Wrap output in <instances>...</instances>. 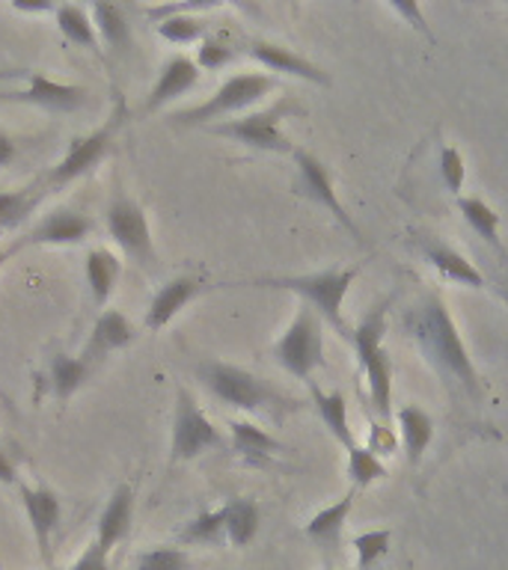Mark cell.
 I'll use <instances>...</instances> for the list:
<instances>
[{"instance_id": "cell-1", "label": "cell", "mask_w": 508, "mask_h": 570, "mask_svg": "<svg viewBox=\"0 0 508 570\" xmlns=\"http://www.w3.org/2000/svg\"><path fill=\"white\" fill-rule=\"evenodd\" d=\"M404 327L413 333L422 356H426L440 377H446V383H455L472 401L481 399V377L476 372V365H472L470 351L461 342V333L455 327L452 315L446 309L440 294L428 292L404 315Z\"/></svg>"}, {"instance_id": "cell-2", "label": "cell", "mask_w": 508, "mask_h": 570, "mask_svg": "<svg viewBox=\"0 0 508 570\" xmlns=\"http://www.w3.org/2000/svg\"><path fill=\"white\" fill-rule=\"evenodd\" d=\"M196 377L214 399L226 407L244 410V413H265V416L283 419L294 407V401L262 381L258 374L241 368V365L223 363V360H203L196 363Z\"/></svg>"}, {"instance_id": "cell-3", "label": "cell", "mask_w": 508, "mask_h": 570, "mask_svg": "<svg viewBox=\"0 0 508 570\" xmlns=\"http://www.w3.org/2000/svg\"><path fill=\"white\" fill-rule=\"evenodd\" d=\"M356 267H330V271H315V274H297V276H256L250 283L253 288H283V292L301 294L303 303L310 306L321 321H328L330 327L336 330L339 336L351 342L354 330L348 327L345 315H342V301L351 292L356 279Z\"/></svg>"}, {"instance_id": "cell-4", "label": "cell", "mask_w": 508, "mask_h": 570, "mask_svg": "<svg viewBox=\"0 0 508 570\" xmlns=\"http://www.w3.org/2000/svg\"><path fill=\"white\" fill-rule=\"evenodd\" d=\"M387 306H390V301L374 303L372 309L356 321L354 336H351V345L356 347L360 368H363L365 381H369L372 404L383 419H390V404H392V365H390V354H387V347H383V333H387Z\"/></svg>"}, {"instance_id": "cell-5", "label": "cell", "mask_w": 508, "mask_h": 570, "mask_svg": "<svg viewBox=\"0 0 508 570\" xmlns=\"http://www.w3.org/2000/svg\"><path fill=\"white\" fill-rule=\"evenodd\" d=\"M276 89V78L271 75H262V71H244V75H232L226 83L217 87L214 96H208L203 105L187 107V110H178V114L169 116L173 125H208L212 128L214 119H223V116L238 114V110H247L256 101H262L265 96H271Z\"/></svg>"}, {"instance_id": "cell-6", "label": "cell", "mask_w": 508, "mask_h": 570, "mask_svg": "<svg viewBox=\"0 0 508 570\" xmlns=\"http://www.w3.org/2000/svg\"><path fill=\"white\" fill-rule=\"evenodd\" d=\"M123 122L125 110L119 107V110H114V114L107 116L105 125H98L96 131L84 134V137H75V140L69 142L66 155H62V158L45 173L42 181H39V185L45 187V194H48V190H60V187L78 181L80 176H87L89 169H96L98 164L107 158V151L114 149L116 134H119Z\"/></svg>"}, {"instance_id": "cell-7", "label": "cell", "mask_w": 508, "mask_h": 570, "mask_svg": "<svg viewBox=\"0 0 508 570\" xmlns=\"http://www.w3.org/2000/svg\"><path fill=\"white\" fill-rule=\"evenodd\" d=\"M303 107L294 98H280L276 105L256 110V114L241 116V119H226V122L212 125L208 131L217 137H229V140L250 146L258 151H276V155H292V140L283 134V119L292 114H301Z\"/></svg>"}, {"instance_id": "cell-8", "label": "cell", "mask_w": 508, "mask_h": 570, "mask_svg": "<svg viewBox=\"0 0 508 570\" xmlns=\"http://www.w3.org/2000/svg\"><path fill=\"white\" fill-rule=\"evenodd\" d=\"M271 356L280 368H285L303 383H312V372L324 365V330H321V318L306 303L294 315L292 324L285 327L283 336L276 338Z\"/></svg>"}, {"instance_id": "cell-9", "label": "cell", "mask_w": 508, "mask_h": 570, "mask_svg": "<svg viewBox=\"0 0 508 570\" xmlns=\"http://www.w3.org/2000/svg\"><path fill=\"white\" fill-rule=\"evenodd\" d=\"M226 440L214 422L196 404L194 392L176 386V407H173V434H169V463L194 461L199 454L223 449Z\"/></svg>"}, {"instance_id": "cell-10", "label": "cell", "mask_w": 508, "mask_h": 570, "mask_svg": "<svg viewBox=\"0 0 508 570\" xmlns=\"http://www.w3.org/2000/svg\"><path fill=\"white\" fill-rule=\"evenodd\" d=\"M105 223L110 238L116 240V247L123 249L134 265L149 271V274L158 271V253H155V240H152L149 217H146V212H143V205L137 199L116 194L107 203Z\"/></svg>"}, {"instance_id": "cell-11", "label": "cell", "mask_w": 508, "mask_h": 570, "mask_svg": "<svg viewBox=\"0 0 508 570\" xmlns=\"http://www.w3.org/2000/svg\"><path fill=\"white\" fill-rule=\"evenodd\" d=\"M294 169H297V176H294V194L306 196L310 203H315L319 208L333 214V220L342 223V229H348L354 238H363L360 229H356V223L351 220V214L345 212V205L339 203L336 187H333V173L319 155H312L306 149H294Z\"/></svg>"}, {"instance_id": "cell-12", "label": "cell", "mask_w": 508, "mask_h": 570, "mask_svg": "<svg viewBox=\"0 0 508 570\" xmlns=\"http://www.w3.org/2000/svg\"><path fill=\"white\" fill-rule=\"evenodd\" d=\"M0 101L42 107L48 114H75V110L89 105V89L78 87V83H60V80L48 78L42 71H30L27 75V87L3 89Z\"/></svg>"}, {"instance_id": "cell-13", "label": "cell", "mask_w": 508, "mask_h": 570, "mask_svg": "<svg viewBox=\"0 0 508 570\" xmlns=\"http://www.w3.org/2000/svg\"><path fill=\"white\" fill-rule=\"evenodd\" d=\"M92 232H96L92 217L66 205V208H53L45 214L42 220L27 232L21 247H75V244H84Z\"/></svg>"}, {"instance_id": "cell-14", "label": "cell", "mask_w": 508, "mask_h": 570, "mask_svg": "<svg viewBox=\"0 0 508 570\" xmlns=\"http://www.w3.org/2000/svg\"><path fill=\"white\" fill-rule=\"evenodd\" d=\"M137 338V327H134L128 315L119 309H101L98 312L96 324L89 330L87 342L80 347V360H87L89 365L101 363L116 351H123Z\"/></svg>"}, {"instance_id": "cell-15", "label": "cell", "mask_w": 508, "mask_h": 570, "mask_svg": "<svg viewBox=\"0 0 508 570\" xmlns=\"http://www.w3.org/2000/svg\"><path fill=\"white\" fill-rule=\"evenodd\" d=\"M18 493H21V505L27 511V520H30V529H33L36 547H39V556L48 559L51 556V538L60 525L62 505L57 493L48 488H30V484H18Z\"/></svg>"}, {"instance_id": "cell-16", "label": "cell", "mask_w": 508, "mask_h": 570, "mask_svg": "<svg viewBox=\"0 0 508 570\" xmlns=\"http://www.w3.org/2000/svg\"><path fill=\"white\" fill-rule=\"evenodd\" d=\"M203 288H205L203 276H194V274L176 276V279L164 283L158 292H155V297H152L149 309H146V318H143V327L149 330V333L164 330L169 321L176 318L178 312L185 309L187 303L194 301L196 294L203 292Z\"/></svg>"}, {"instance_id": "cell-17", "label": "cell", "mask_w": 508, "mask_h": 570, "mask_svg": "<svg viewBox=\"0 0 508 570\" xmlns=\"http://www.w3.org/2000/svg\"><path fill=\"white\" fill-rule=\"evenodd\" d=\"M199 83V66L196 60L185 57V53H176V57H169L158 71V80H155V87L149 89V96H146V105H143V116L155 114L169 101H176L178 96H185L190 89Z\"/></svg>"}, {"instance_id": "cell-18", "label": "cell", "mask_w": 508, "mask_h": 570, "mask_svg": "<svg viewBox=\"0 0 508 570\" xmlns=\"http://www.w3.org/2000/svg\"><path fill=\"white\" fill-rule=\"evenodd\" d=\"M247 53L258 66H265L267 71H280V75H292V78L310 80V83H319V87H328L330 75L321 66L310 62L303 53L285 48V45L265 42V39H256L250 42Z\"/></svg>"}, {"instance_id": "cell-19", "label": "cell", "mask_w": 508, "mask_h": 570, "mask_svg": "<svg viewBox=\"0 0 508 570\" xmlns=\"http://www.w3.org/2000/svg\"><path fill=\"white\" fill-rule=\"evenodd\" d=\"M417 247L419 253L449 279V283H461L467 285V288H476V292L485 288V276H481L479 267L472 265V262H467V258H463L455 247H449L446 240L434 238V235H417Z\"/></svg>"}, {"instance_id": "cell-20", "label": "cell", "mask_w": 508, "mask_h": 570, "mask_svg": "<svg viewBox=\"0 0 508 570\" xmlns=\"http://www.w3.org/2000/svg\"><path fill=\"white\" fill-rule=\"evenodd\" d=\"M354 497L356 488H351L342 499H336L333 505H328L324 511L312 517L310 523H306V538H310L321 552H324V559H333L342 547V532H345L348 514H351V508H354Z\"/></svg>"}, {"instance_id": "cell-21", "label": "cell", "mask_w": 508, "mask_h": 570, "mask_svg": "<svg viewBox=\"0 0 508 570\" xmlns=\"http://www.w3.org/2000/svg\"><path fill=\"white\" fill-rule=\"evenodd\" d=\"M131 514H134V490L131 484H119V488L110 493V499L101 508L98 514V529L96 541L101 543V550H114L116 543L125 541V534L131 529Z\"/></svg>"}, {"instance_id": "cell-22", "label": "cell", "mask_w": 508, "mask_h": 570, "mask_svg": "<svg viewBox=\"0 0 508 570\" xmlns=\"http://www.w3.org/2000/svg\"><path fill=\"white\" fill-rule=\"evenodd\" d=\"M84 274H87L92 306L107 309V301H110V294L116 292V283H119V276H123V262H119L107 247H96L87 253Z\"/></svg>"}, {"instance_id": "cell-23", "label": "cell", "mask_w": 508, "mask_h": 570, "mask_svg": "<svg viewBox=\"0 0 508 570\" xmlns=\"http://www.w3.org/2000/svg\"><path fill=\"white\" fill-rule=\"evenodd\" d=\"M399 434L404 454H408V463L417 466L428 445H431V440H434V419L428 416L419 404H404L399 410Z\"/></svg>"}, {"instance_id": "cell-24", "label": "cell", "mask_w": 508, "mask_h": 570, "mask_svg": "<svg viewBox=\"0 0 508 570\" xmlns=\"http://www.w3.org/2000/svg\"><path fill=\"white\" fill-rule=\"evenodd\" d=\"M89 16H92L98 39H101L107 51L128 57V51H131V24H128L125 9L116 7V3H96Z\"/></svg>"}, {"instance_id": "cell-25", "label": "cell", "mask_w": 508, "mask_h": 570, "mask_svg": "<svg viewBox=\"0 0 508 570\" xmlns=\"http://www.w3.org/2000/svg\"><path fill=\"white\" fill-rule=\"evenodd\" d=\"M53 16H57V30H60L66 42L78 45L84 51H92L101 57V39H98L96 24H92V16H89L87 7L62 3V7L53 9Z\"/></svg>"}, {"instance_id": "cell-26", "label": "cell", "mask_w": 508, "mask_h": 570, "mask_svg": "<svg viewBox=\"0 0 508 570\" xmlns=\"http://www.w3.org/2000/svg\"><path fill=\"white\" fill-rule=\"evenodd\" d=\"M96 365H89L87 360L71 354H53L51 363H48V386H51L53 399L69 401L75 392L87 383V377L92 374Z\"/></svg>"}, {"instance_id": "cell-27", "label": "cell", "mask_w": 508, "mask_h": 570, "mask_svg": "<svg viewBox=\"0 0 508 570\" xmlns=\"http://www.w3.org/2000/svg\"><path fill=\"white\" fill-rule=\"evenodd\" d=\"M232 449L250 463H265L274 452H280V443L267 434L265 428L244 422V419H232L229 422Z\"/></svg>"}, {"instance_id": "cell-28", "label": "cell", "mask_w": 508, "mask_h": 570, "mask_svg": "<svg viewBox=\"0 0 508 570\" xmlns=\"http://www.w3.org/2000/svg\"><path fill=\"white\" fill-rule=\"evenodd\" d=\"M223 514H226V541L232 547H247V543H253V538L258 534V523H262V514H258V505L253 499H229L223 505Z\"/></svg>"}, {"instance_id": "cell-29", "label": "cell", "mask_w": 508, "mask_h": 570, "mask_svg": "<svg viewBox=\"0 0 508 570\" xmlns=\"http://www.w3.org/2000/svg\"><path fill=\"white\" fill-rule=\"evenodd\" d=\"M312 390V401H315V410H319L321 422L328 425V431L333 434L336 443H342L351 452L354 449V434H351V428H348V404H345V395L339 390L333 392H321L315 386Z\"/></svg>"}, {"instance_id": "cell-30", "label": "cell", "mask_w": 508, "mask_h": 570, "mask_svg": "<svg viewBox=\"0 0 508 570\" xmlns=\"http://www.w3.org/2000/svg\"><path fill=\"white\" fill-rule=\"evenodd\" d=\"M458 212H461L463 220L470 223V229L479 238H485V244L497 249L499 256H508L502 240H499V214L485 199H479V196H458Z\"/></svg>"}, {"instance_id": "cell-31", "label": "cell", "mask_w": 508, "mask_h": 570, "mask_svg": "<svg viewBox=\"0 0 508 570\" xmlns=\"http://www.w3.org/2000/svg\"><path fill=\"white\" fill-rule=\"evenodd\" d=\"M45 187L30 185L21 190H3L0 194V232H9L21 226V223L36 212V205L42 203Z\"/></svg>"}, {"instance_id": "cell-32", "label": "cell", "mask_w": 508, "mask_h": 570, "mask_svg": "<svg viewBox=\"0 0 508 570\" xmlns=\"http://www.w3.org/2000/svg\"><path fill=\"white\" fill-rule=\"evenodd\" d=\"M182 543H199V547H221L226 541V514L223 508L217 511H203L199 517H194L190 523L182 529Z\"/></svg>"}, {"instance_id": "cell-33", "label": "cell", "mask_w": 508, "mask_h": 570, "mask_svg": "<svg viewBox=\"0 0 508 570\" xmlns=\"http://www.w3.org/2000/svg\"><path fill=\"white\" fill-rule=\"evenodd\" d=\"M348 479H351V484H354L356 490L372 488L374 481L387 479V466L374 458L372 449L354 445V449L348 452Z\"/></svg>"}, {"instance_id": "cell-34", "label": "cell", "mask_w": 508, "mask_h": 570, "mask_svg": "<svg viewBox=\"0 0 508 570\" xmlns=\"http://www.w3.org/2000/svg\"><path fill=\"white\" fill-rule=\"evenodd\" d=\"M158 36L173 45H190L205 39V21L194 12H178L164 21H158Z\"/></svg>"}, {"instance_id": "cell-35", "label": "cell", "mask_w": 508, "mask_h": 570, "mask_svg": "<svg viewBox=\"0 0 508 570\" xmlns=\"http://www.w3.org/2000/svg\"><path fill=\"white\" fill-rule=\"evenodd\" d=\"M392 532L390 529H372V532L356 534L354 552H356V570H369L378 559H383L390 552Z\"/></svg>"}, {"instance_id": "cell-36", "label": "cell", "mask_w": 508, "mask_h": 570, "mask_svg": "<svg viewBox=\"0 0 508 570\" xmlns=\"http://www.w3.org/2000/svg\"><path fill=\"white\" fill-rule=\"evenodd\" d=\"M134 570H190V559L178 547H155L143 552Z\"/></svg>"}, {"instance_id": "cell-37", "label": "cell", "mask_w": 508, "mask_h": 570, "mask_svg": "<svg viewBox=\"0 0 508 570\" xmlns=\"http://www.w3.org/2000/svg\"><path fill=\"white\" fill-rule=\"evenodd\" d=\"M232 60H235V48L223 42V39L205 36L203 42H199V51H196V66H199V69H223V66H229Z\"/></svg>"}, {"instance_id": "cell-38", "label": "cell", "mask_w": 508, "mask_h": 570, "mask_svg": "<svg viewBox=\"0 0 508 570\" xmlns=\"http://www.w3.org/2000/svg\"><path fill=\"white\" fill-rule=\"evenodd\" d=\"M440 178H443V185L449 194L461 196L467 167H463L461 151L452 149V146H443V149H440Z\"/></svg>"}, {"instance_id": "cell-39", "label": "cell", "mask_w": 508, "mask_h": 570, "mask_svg": "<svg viewBox=\"0 0 508 570\" xmlns=\"http://www.w3.org/2000/svg\"><path fill=\"white\" fill-rule=\"evenodd\" d=\"M208 9H217V3H199V0H194V3H160V7H149L146 9V16L158 24V21H164V18L169 16H178V12H208Z\"/></svg>"}, {"instance_id": "cell-40", "label": "cell", "mask_w": 508, "mask_h": 570, "mask_svg": "<svg viewBox=\"0 0 508 570\" xmlns=\"http://www.w3.org/2000/svg\"><path fill=\"white\" fill-rule=\"evenodd\" d=\"M107 556H110V552L101 550V543L89 541L87 550L80 552L78 561H75L69 570H110L107 568Z\"/></svg>"}, {"instance_id": "cell-41", "label": "cell", "mask_w": 508, "mask_h": 570, "mask_svg": "<svg viewBox=\"0 0 508 570\" xmlns=\"http://www.w3.org/2000/svg\"><path fill=\"white\" fill-rule=\"evenodd\" d=\"M390 7L395 9L399 16L408 18V24H410V27H417L419 33L426 36L428 42H434V33L428 30V21H426V18H422V9H419L417 3H410V0H392Z\"/></svg>"}, {"instance_id": "cell-42", "label": "cell", "mask_w": 508, "mask_h": 570, "mask_svg": "<svg viewBox=\"0 0 508 570\" xmlns=\"http://www.w3.org/2000/svg\"><path fill=\"white\" fill-rule=\"evenodd\" d=\"M16 158H18L16 140H12L7 131H0V167H9Z\"/></svg>"}, {"instance_id": "cell-43", "label": "cell", "mask_w": 508, "mask_h": 570, "mask_svg": "<svg viewBox=\"0 0 508 570\" xmlns=\"http://www.w3.org/2000/svg\"><path fill=\"white\" fill-rule=\"evenodd\" d=\"M0 484H18L16 463H12V458L3 449H0Z\"/></svg>"}, {"instance_id": "cell-44", "label": "cell", "mask_w": 508, "mask_h": 570, "mask_svg": "<svg viewBox=\"0 0 508 570\" xmlns=\"http://www.w3.org/2000/svg\"><path fill=\"white\" fill-rule=\"evenodd\" d=\"M12 9H16V12H51V9H57V7H53V3H48V0H39V3L16 0V3H12Z\"/></svg>"}, {"instance_id": "cell-45", "label": "cell", "mask_w": 508, "mask_h": 570, "mask_svg": "<svg viewBox=\"0 0 508 570\" xmlns=\"http://www.w3.org/2000/svg\"><path fill=\"white\" fill-rule=\"evenodd\" d=\"M27 75H30V71H25V69H0V83H3V80L27 78Z\"/></svg>"}, {"instance_id": "cell-46", "label": "cell", "mask_w": 508, "mask_h": 570, "mask_svg": "<svg viewBox=\"0 0 508 570\" xmlns=\"http://www.w3.org/2000/svg\"><path fill=\"white\" fill-rule=\"evenodd\" d=\"M7 258H9V249H3V247H0V267L7 265Z\"/></svg>"}, {"instance_id": "cell-47", "label": "cell", "mask_w": 508, "mask_h": 570, "mask_svg": "<svg viewBox=\"0 0 508 570\" xmlns=\"http://www.w3.org/2000/svg\"><path fill=\"white\" fill-rule=\"evenodd\" d=\"M324 570H336V568H324Z\"/></svg>"}]
</instances>
